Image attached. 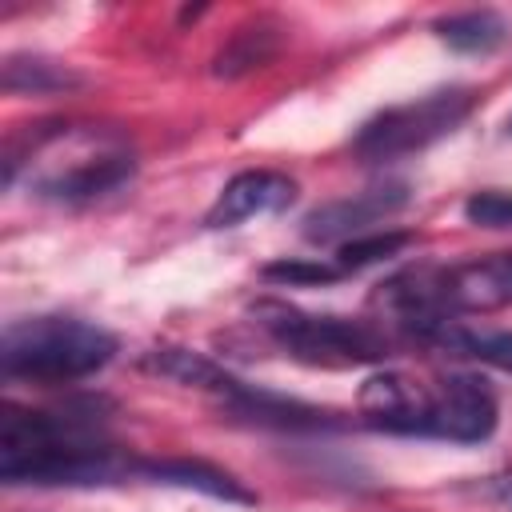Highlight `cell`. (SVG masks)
<instances>
[{"mask_svg":"<svg viewBox=\"0 0 512 512\" xmlns=\"http://www.w3.org/2000/svg\"><path fill=\"white\" fill-rule=\"evenodd\" d=\"M144 368L156 372V376H168V380H176V384L204 388V392H212V396H220L224 384L232 380L220 364H212L208 356H200V352H192V348H152V352L144 356Z\"/></svg>","mask_w":512,"mask_h":512,"instance_id":"16","label":"cell"},{"mask_svg":"<svg viewBox=\"0 0 512 512\" xmlns=\"http://www.w3.org/2000/svg\"><path fill=\"white\" fill-rule=\"evenodd\" d=\"M356 408L364 424L400 432V436H424V416H428V388L400 376V372H376L360 384Z\"/></svg>","mask_w":512,"mask_h":512,"instance_id":"10","label":"cell"},{"mask_svg":"<svg viewBox=\"0 0 512 512\" xmlns=\"http://www.w3.org/2000/svg\"><path fill=\"white\" fill-rule=\"evenodd\" d=\"M412 244V232H368V236H356V240H344L336 248V268L348 276V272H360L368 264H380L388 256H396L400 248Z\"/></svg>","mask_w":512,"mask_h":512,"instance_id":"18","label":"cell"},{"mask_svg":"<svg viewBox=\"0 0 512 512\" xmlns=\"http://www.w3.org/2000/svg\"><path fill=\"white\" fill-rule=\"evenodd\" d=\"M412 200L408 184H376L368 192H356V196H344V200H332V204H320L304 216V240L308 244H344V240H356V236H368L372 224L396 216L404 204Z\"/></svg>","mask_w":512,"mask_h":512,"instance_id":"7","label":"cell"},{"mask_svg":"<svg viewBox=\"0 0 512 512\" xmlns=\"http://www.w3.org/2000/svg\"><path fill=\"white\" fill-rule=\"evenodd\" d=\"M508 132H512V120H508Z\"/></svg>","mask_w":512,"mask_h":512,"instance_id":"22","label":"cell"},{"mask_svg":"<svg viewBox=\"0 0 512 512\" xmlns=\"http://www.w3.org/2000/svg\"><path fill=\"white\" fill-rule=\"evenodd\" d=\"M0 84L8 96H60L84 84V72H76L64 60L36 56V52H12L4 56Z\"/></svg>","mask_w":512,"mask_h":512,"instance_id":"13","label":"cell"},{"mask_svg":"<svg viewBox=\"0 0 512 512\" xmlns=\"http://www.w3.org/2000/svg\"><path fill=\"white\" fill-rule=\"evenodd\" d=\"M484 492H488V496H492L500 508H508V512H512V468H508V472H496V476H488Z\"/></svg>","mask_w":512,"mask_h":512,"instance_id":"21","label":"cell"},{"mask_svg":"<svg viewBox=\"0 0 512 512\" xmlns=\"http://www.w3.org/2000/svg\"><path fill=\"white\" fill-rule=\"evenodd\" d=\"M36 164L32 192L52 204H92L120 184L132 180L136 156L120 132L100 128H68V124H36L28 144L8 140L4 148V184H16L20 164Z\"/></svg>","mask_w":512,"mask_h":512,"instance_id":"2","label":"cell"},{"mask_svg":"<svg viewBox=\"0 0 512 512\" xmlns=\"http://www.w3.org/2000/svg\"><path fill=\"white\" fill-rule=\"evenodd\" d=\"M472 104H476L472 88H436L408 104H392L356 128L352 156L360 164H392L400 156L424 152L428 144L456 132L468 120Z\"/></svg>","mask_w":512,"mask_h":512,"instance_id":"5","label":"cell"},{"mask_svg":"<svg viewBox=\"0 0 512 512\" xmlns=\"http://www.w3.org/2000/svg\"><path fill=\"white\" fill-rule=\"evenodd\" d=\"M136 476L152 480V484L192 488V492H204V496L228 500V504H256V492H248L236 476H228L224 468L204 464V460H140Z\"/></svg>","mask_w":512,"mask_h":512,"instance_id":"12","label":"cell"},{"mask_svg":"<svg viewBox=\"0 0 512 512\" xmlns=\"http://www.w3.org/2000/svg\"><path fill=\"white\" fill-rule=\"evenodd\" d=\"M432 32L452 48V52H464V56H488L496 52L504 40H508V20L492 8H472V12H452V16H440L432 24Z\"/></svg>","mask_w":512,"mask_h":512,"instance_id":"15","label":"cell"},{"mask_svg":"<svg viewBox=\"0 0 512 512\" xmlns=\"http://www.w3.org/2000/svg\"><path fill=\"white\" fill-rule=\"evenodd\" d=\"M280 24L272 16H256L248 24H240L228 44L216 52L212 60V76H224V80H236V76H248L256 68H264L276 52H280Z\"/></svg>","mask_w":512,"mask_h":512,"instance_id":"14","label":"cell"},{"mask_svg":"<svg viewBox=\"0 0 512 512\" xmlns=\"http://www.w3.org/2000/svg\"><path fill=\"white\" fill-rule=\"evenodd\" d=\"M264 280L272 284H288V288H308V284H332L344 272L336 264H320V260H272L260 268Z\"/></svg>","mask_w":512,"mask_h":512,"instance_id":"19","label":"cell"},{"mask_svg":"<svg viewBox=\"0 0 512 512\" xmlns=\"http://www.w3.org/2000/svg\"><path fill=\"white\" fill-rule=\"evenodd\" d=\"M220 408L232 420L256 424V428H280V432H320V428H340V420L328 408L268 392V388H252L244 380H228L220 392Z\"/></svg>","mask_w":512,"mask_h":512,"instance_id":"8","label":"cell"},{"mask_svg":"<svg viewBox=\"0 0 512 512\" xmlns=\"http://www.w3.org/2000/svg\"><path fill=\"white\" fill-rule=\"evenodd\" d=\"M496 416L500 408L488 380L472 372H452L440 380L436 392H428L424 436L452 440V444H480L496 432Z\"/></svg>","mask_w":512,"mask_h":512,"instance_id":"6","label":"cell"},{"mask_svg":"<svg viewBox=\"0 0 512 512\" xmlns=\"http://www.w3.org/2000/svg\"><path fill=\"white\" fill-rule=\"evenodd\" d=\"M440 296L452 316L508 308L512 304V252L440 268Z\"/></svg>","mask_w":512,"mask_h":512,"instance_id":"11","label":"cell"},{"mask_svg":"<svg viewBox=\"0 0 512 512\" xmlns=\"http://www.w3.org/2000/svg\"><path fill=\"white\" fill-rule=\"evenodd\" d=\"M464 220L476 228H512V192L488 188L464 200Z\"/></svg>","mask_w":512,"mask_h":512,"instance_id":"20","label":"cell"},{"mask_svg":"<svg viewBox=\"0 0 512 512\" xmlns=\"http://www.w3.org/2000/svg\"><path fill=\"white\" fill-rule=\"evenodd\" d=\"M116 356V336L80 316L12 320L0 340V368L8 380L68 384L100 372Z\"/></svg>","mask_w":512,"mask_h":512,"instance_id":"3","label":"cell"},{"mask_svg":"<svg viewBox=\"0 0 512 512\" xmlns=\"http://www.w3.org/2000/svg\"><path fill=\"white\" fill-rule=\"evenodd\" d=\"M292 200H296V180L272 168H248V172H236L220 188V196L204 212V228H236L252 216L284 212Z\"/></svg>","mask_w":512,"mask_h":512,"instance_id":"9","label":"cell"},{"mask_svg":"<svg viewBox=\"0 0 512 512\" xmlns=\"http://www.w3.org/2000/svg\"><path fill=\"white\" fill-rule=\"evenodd\" d=\"M252 316L292 360H304V364L352 368V364H380L388 356V340L364 320L316 316L284 300H256Z\"/></svg>","mask_w":512,"mask_h":512,"instance_id":"4","label":"cell"},{"mask_svg":"<svg viewBox=\"0 0 512 512\" xmlns=\"http://www.w3.org/2000/svg\"><path fill=\"white\" fill-rule=\"evenodd\" d=\"M132 456L104 440L100 400H80L60 412L4 404L0 416V480L8 488H104L136 476Z\"/></svg>","mask_w":512,"mask_h":512,"instance_id":"1","label":"cell"},{"mask_svg":"<svg viewBox=\"0 0 512 512\" xmlns=\"http://www.w3.org/2000/svg\"><path fill=\"white\" fill-rule=\"evenodd\" d=\"M436 344H444L448 352H460V356H476L492 368H504L512 372V332H468L460 328L456 320L436 336Z\"/></svg>","mask_w":512,"mask_h":512,"instance_id":"17","label":"cell"}]
</instances>
